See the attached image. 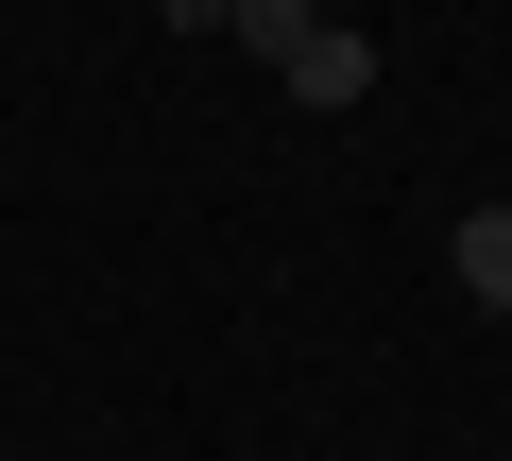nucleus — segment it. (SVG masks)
Segmentation results:
<instances>
[{"instance_id": "nucleus-2", "label": "nucleus", "mask_w": 512, "mask_h": 461, "mask_svg": "<svg viewBox=\"0 0 512 461\" xmlns=\"http://www.w3.org/2000/svg\"><path fill=\"white\" fill-rule=\"evenodd\" d=\"M359 86H376V35H342V18H325V35L291 52V103H359Z\"/></svg>"}, {"instance_id": "nucleus-1", "label": "nucleus", "mask_w": 512, "mask_h": 461, "mask_svg": "<svg viewBox=\"0 0 512 461\" xmlns=\"http://www.w3.org/2000/svg\"><path fill=\"white\" fill-rule=\"evenodd\" d=\"M444 274H461L478 308H512V205H461V222H444Z\"/></svg>"}, {"instance_id": "nucleus-3", "label": "nucleus", "mask_w": 512, "mask_h": 461, "mask_svg": "<svg viewBox=\"0 0 512 461\" xmlns=\"http://www.w3.org/2000/svg\"><path fill=\"white\" fill-rule=\"evenodd\" d=\"M222 35H256V52H274V69H291V52L325 35V0H239V18H222Z\"/></svg>"}, {"instance_id": "nucleus-4", "label": "nucleus", "mask_w": 512, "mask_h": 461, "mask_svg": "<svg viewBox=\"0 0 512 461\" xmlns=\"http://www.w3.org/2000/svg\"><path fill=\"white\" fill-rule=\"evenodd\" d=\"M222 18H239V0H171V35H222Z\"/></svg>"}]
</instances>
